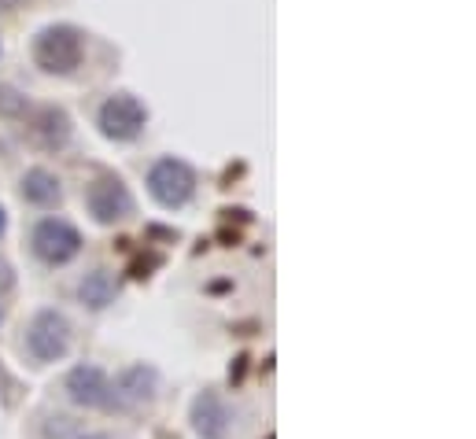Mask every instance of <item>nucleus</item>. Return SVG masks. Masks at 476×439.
<instances>
[{
	"label": "nucleus",
	"mask_w": 476,
	"mask_h": 439,
	"mask_svg": "<svg viewBox=\"0 0 476 439\" xmlns=\"http://www.w3.org/2000/svg\"><path fill=\"white\" fill-rule=\"evenodd\" d=\"M85 59V37L78 26L52 23L34 37V63L45 74H74Z\"/></svg>",
	"instance_id": "nucleus-1"
},
{
	"label": "nucleus",
	"mask_w": 476,
	"mask_h": 439,
	"mask_svg": "<svg viewBox=\"0 0 476 439\" xmlns=\"http://www.w3.org/2000/svg\"><path fill=\"white\" fill-rule=\"evenodd\" d=\"M26 350H30V359L41 362V366L67 359V350H70V321L59 310H37L30 318V325H26Z\"/></svg>",
	"instance_id": "nucleus-3"
},
{
	"label": "nucleus",
	"mask_w": 476,
	"mask_h": 439,
	"mask_svg": "<svg viewBox=\"0 0 476 439\" xmlns=\"http://www.w3.org/2000/svg\"><path fill=\"white\" fill-rule=\"evenodd\" d=\"M115 296H119V285H115V277H111L108 270H92V274H85V277L78 281V299H81V307H89V310L111 307Z\"/></svg>",
	"instance_id": "nucleus-11"
},
{
	"label": "nucleus",
	"mask_w": 476,
	"mask_h": 439,
	"mask_svg": "<svg viewBox=\"0 0 476 439\" xmlns=\"http://www.w3.org/2000/svg\"><path fill=\"white\" fill-rule=\"evenodd\" d=\"M97 126L108 141H137L148 126V108L133 93H111L97 111Z\"/></svg>",
	"instance_id": "nucleus-4"
},
{
	"label": "nucleus",
	"mask_w": 476,
	"mask_h": 439,
	"mask_svg": "<svg viewBox=\"0 0 476 439\" xmlns=\"http://www.w3.org/2000/svg\"><path fill=\"white\" fill-rule=\"evenodd\" d=\"M8 274V267H5V262H0V277H5Z\"/></svg>",
	"instance_id": "nucleus-17"
},
{
	"label": "nucleus",
	"mask_w": 476,
	"mask_h": 439,
	"mask_svg": "<svg viewBox=\"0 0 476 439\" xmlns=\"http://www.w3.org/2000/svg\"><path fill=\"white\" fill-rule=\"evenodd\" d=\"M85 207L92 214V222H100V225H115L122 218L133 214V196L130 189L122 185V178H97L89 189H85Z\"/></svg>",
	"instance_id": "nucleus-6"
},
{
	"label": "nucleus",
	"mask_w": 476,
	"mask_h": 439,
	"mask_svg": "<svg viewBox=\"0 0 476 439\" xmlns=\"http://www.w3.org/2000/svg\"><path fill=\"white\" fill-rule=\"evenodd\" d=\"M16 5H23V0H0V12H12Z\"/></svg>",
	"instance_id": "nucleus-15"
},
{
	"label": "nucleus",
	"mask_w": 476,
	"mask_h": 439,
	"mask_svg": "<svg viewBox=\"0 0 476 439\" xmlns=\"http://www.w3.org/2000/svg\"><path fill=\"white\" fill-rule=\"evenodd\" d=\"M30 133L45 144V148H63L67 141H70V119L59 111V108H41L37 115H34V122H30Z\"/></svg>",
	"instance_id": "nucleus-12"
},
{
	"label": "nucleus",
	"mask_w": 476,
	"mask_h": 439,
	"mask_svg": "<svg viewBox=\"0 0 476 439\" xmlns=\"http://www.w3.org/2000/svg\"><path fill=\"white\" fill-rule=\"evenodd\" d=\"M81 439H115L111 432H89V435H81Z\"/></svg>",
	"instance_id": "nucleus-14"
},
{
	"label": "nucleus",
	"mask_w": 476,
	"mask_h": 439,
	"mask_svg": "<svg viewBox=\"0 0 476 439\" xmlns=\"http://www.w3.org/2000/svg\"><path fill=\"white\" fill-rule=\"evenodd\" d=\"M155 388H159V373H155L152 366H144V362H141V366H130V370H122V373L111 381L108 406H111V410H137V406L152 402Z\"/></svg>",
	"instance_id": "nucleus-7"
},
{
	"label": "nucleus",
	"mask_w": 476,
	"mask_h": 439,
	"mask_svg": "<svg viewBox=\"0 0 476 439\" xmlns=\"http://www.w3.org/2000/svg\"><path fill=\"white\" fill-rule=\"evenodd\" d=\"M5 229H8V214H5V207H0V236H5Z\"/></svg>",
	"instance_id": "nucleus-16"
},
{
	"label": "nucleus",
	"mask_w": 476,
	"mask_h": 439,
	"mask_svg": "<svg viewBox=\"0 0 476 439\" xmlns=\"http://www.w3.org/2000/svg\"><path fill=\"white\" fill-rule=\"evenodd\" d=\"M233 428V410L218 392H204L193 399V432L200 439H226Z\"/></svg>",
	"instance_id": "nucleus-9"
},
{
	"label": "nucleus",
	"mask_w": 476,
	"mask_h": 439,
	"mask_svg": "<svg viewBox=\"0 0 476 439\" xmlns=\"http://www.w3.org/2000/svg\"><path fill=\"white\" fill-rule=\"evenodd\" d=\"M59 196H63V189H59V178H56L52 170L34 166V170L23 173V200H26V204H34V207H52V204H59Z\"/></svg>",
	"instance_id": "nucleus-10"
},
{
	"label": "nucleus",
	"mask_w": 476,
	"mask_h": 439,
	"mask_svg": "<svg viewBox=\"0 0 476 439\" xmlns=\"http://www.w3.org/2000/svg\"><path fill=\"white\" fill-rule=\"evenodd\" d=\"M0 321H5V310H0Z\"/></svg>",
	"instance_id": "nucleus-18"
},
{
	"label": "nucleus",
	"mask_w": 476,
	"mask_h": 439,
	"mask_svg": "<svg viewBox=\"0 0 476 439\" xmlns=\"http://www.w3.org/2000/svg\"><path fill=\"white\" fill-rule=\"evenodd\" d=\"M63 392L74 406L81 410H100L108 406V395H111V377L100 370V366H74L63 381Z\"/></svg>",
	"instance_id": "nucleus-8"
},
{
	"label": "nucleus",
	"mask_w": 476,
	"mask_h": 439,
	"mask_svg": "<svg viewBox=\"0 0 476 439\" xmlns=\"http://www.w3.org/2000/svg\"><path fill=\"white\" fill-rule=\"evenodd\" d=\"M26 111H30L26 97L19 89H12V85H0V119H19Z\"/></svg>",
	"instance_id": "nucleus-13"
},
{
	"label": "nucleus",
	"mask_w": 476,
	"mask_h": 439,
	"mask_svg": "<svg viewBox=\"0 0 476 439\" xmlns=\"http://www.w3.org/2000/svg\"><path fill=\"white\" fill-rule=\"evenodd\" d=\"M148 193H152V200L159 207L177 211V207H185L188 200H193L196 173H193V166H188V162L166 155V159L152 162V170H148Z\"/></svg>",
	"instance_id": "nucleus-2"
},
{
	"label": "nucleus",
	"mask_w": 476,
	"mask_h": 439,
	"mask_svg": "<svg viewBox=\"0 0 476 439\" xmlns=\"http://www.w3.org/2000/svg\"><path fill=\"white\" fill-rule=\"evenodd\" d=\"M30 247L48 267H67V262L81 251V233L67 218H41L30 233Z\"/></svg>",
	"instance_id": "nucleus-5"
}]
</instances>
